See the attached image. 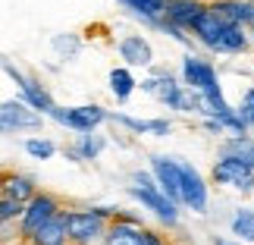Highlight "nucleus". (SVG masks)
I'll use <instances>...</instances> for the list:
<instances>
[{
  "label": "nucleus",
  "mask_w": 254,
  "mask_h": 245,
  "mask_svg": "<svg viewBox=\"0 0 254 245\" xmlns=\"http://www.w3.org/2000/svg\"><path fill=\"white\" fill-rule=\"evenodd\" d=\"M220 158H232V161H242V163L254 166V139H248L245 132H242V135H232V139L223 142Z\"/></svg>",
  "instance_id": "18"
},
{
  "label": "nucleus",
  "mask_w": 254,
  "mask_h": 245,
  "mask_svg": "<svg viewBox=\"0 0 254 245\" xmlns=\"http://www.w3.org/2000/svg\"><path fill=\"white\" fill-rule=\"evenodd\" d=\"M201 9H204L201 0H167L163 3V22L176 28H191V22L201 16Z\"/></svg>",
  "instance_id": "12"
},
{
  "label": "nucleus",
  "mask_w": 254,
  "mask_h": 245,
  "mask_svg": "<svg viewBox=\"0 0 254 245\" xmlns=\"http://www.w3.org/2000/svg\"><path fill=\"white\" fill-rule=\"evenodd\" d=\"M213 245H242V242H226V239H213Z\"/></svg>",
  "instance_id": "28"
},
{
  "label": "nucleus",
  "mask_w": 254,
  "mask_h": 245,
  "mask_svg": "<svg viewBox=\"0 0 254 245\" xmlns=\"http://www.w3.org/2000/svg\"><path fill=\"white\" fill-rule=\"evenodd\" d=\"M213 179L220 185H229V189L251 192L254 189V166L242 163V161H232V158H220L213 163Z\"/></svg>",
  "instance_id": "6"
},
{
  "label": "nucleus",
  "mask_w": 254,
  "mask_h": 245,
  "mask_svg": "<svg viewBox=\"0 0 254 245\" xmlns=\"http://www.w3.org/2000/svg\"><path fill=\"white\" fill-rule=\"evenodd\" d=\"M13 129H41V113L32 110L25 101H3L0 104V132Z\"/></svg>",
  "instance_id": "7"
},
{
  "label": "nucleus",
  "mask_w": 254,
  "mask_h": 245,
  "mask_svg": "<svg viewBox=\"0 0 254 245\" xmlns=\"http://www.w3.org/2000/svg\"><path fill=\"white\" fill-rule=\"evenodd\" d=\"M25 151L32 154L35 161H51L54 154H57V145L47 142V139H28V142H25Z\"/></svg>",
  "instance_id": "24"
},
{
  "label": "nucleus",
  "mask_w": 254,
  "mask_h": 245,
  "mask_svg": "<svg viewBox=\"0 0 254 245\" xmlns=\"http://www.w3.org/2000/svg\"><path fill=\"white\" fill-rule=\"evenodd\" d=\"M179 176H182V182H179L182 204H189L194 214H204V211H207V185H204L201 173L194 170L191 163H182L179 161Z\"/></svg>",
  "instance_id": "8"
},
{
  "label": "nucleus",
  "mask_w": 254,
  "mask_h": 245,
  "mask_svg": "<svg viewBox=\"0 0 254 245\" xmlns=\"http://www.w3.org/2000/svg\"><path fill=\"white\" fill-rule=\"evenodd\" d=\"M60 211H63V208H60V201H57L54 195H47V192H35L32 198L22 204V214H19V236L28 239L44 220H51L54 214H60Z\"/></svg>",
  "instance_id": "4"
},
{
  "label": "nucleus",
  "mask_w": 254,
  "mask_h": 245,
  "mask_svg": "<svg viewBox=\"0 0 254 245\" xmlns=\"http://www.w3.org/2000/svg\"><path fill=\"white\" fill-rule=\"evenodd\" d=\"M51 116H54L57 123L75 129V132H91L94 126H101L107 120V110H104V107H97V104H88V107H57L54 104Z\"/></svg>",
  "instance_id": "5"
},
{
  "label": "nucleus",
  "mask_w": 254,
  "mask_h": 245,
  "mask_svg": "<svg viewBox=\"0 0 254 245\" xmlns=\"http://www.w3.org/2000/svg\"><path fill=\"white\" fill-rule=\"evenodd\" d=\"M116 123L129 126L132 132H154V135H167L173 129L167 120H135V116H126V113H116Z\"/></svg>",
  "instance_id": "20"
},
{
  "label": "nucleus",
  "mask_w": 254,
  "mask_h": 245,
  "mask_svg": "<svg viewBox=\"0 0 254 245\" xmlns=\"http://www.w3.org/2000/svg\"><path fill=\"white\" fill-rule=\"evenodd\" d=\"M151 170H154V176H157L160 192L167 195V198H173L176 204H182V189H179V182H182V176H179V161H176V158H163V154H154V158H151Z\"/></svg>",
  "instance_id": "9"
},
{
  "label": "nucleus",
  "mask_w": 254,
  "mask_h": 245,
  "mask_svg": "<svg viewBox=\"0 0 254 245\" xmlns=\"http://www.w3.org/2000/svg\"><path fill=\"white\" fill-rule=\"evenodd\" d=\"M19 214H22V204H19V201L0 198V223H13Z\"/></svg>",
  "instance_id": "26"
},
{
  "label": "nucleus",
  "mask_w": 254,
  "mask_h": 245,
  "mask_svg": "<svg viewBox=\"0 0 254 245\" xmlns=\"http://www.w3.org/2000/svg\"><path fill=\"white\" fill-rule=\"evenodd\" d=\"M6 73L16 79V85H19V88H22V101L32 107V110H38V113H51V110H54V97L47 94V91H44V88L38 85L35 79H25V76H22V73H16L13 66H6Z\"/></svg>",
  "instance_id": "11"
},
{
  "label": "nucleus",
  "mask_w": 254,
  "mask_h": 245,
  "mask_svg": "<svg viewBox=\"0 0 254 245\" xmlns=\"http://www.w3.org/2000/svg\"><path fill=\"white\" fill-rule=\"evenodd\" d=\"M141 88L148 94H154V97H160L163 104H170V107H176V101H179V91H182V85L173 79V76H154V79H144L141 82Z\"/></svg>",
  "instance_id": "17"
},
{
  "label": "nucleus",
  "mask_w": 254,
  "mask_h": 245,
  "mask_svg": "<svg viewBox=\"0 0 254 245\" xmlns=\"http://www.w3.org/2000/svg\"><path fill=\"white\" fill-rule=\"evenodd\" d=\"M120 57L129 66H151L154 63V51L141 35H126L120 41Z\"/></svg>",
  "instance_id": "15"
},
{
  "label": "nucleus",
  "mask_w": 254,
  "mask_h": 245,
  "mask_svg": "<svg viewBox=\"0 0 254 245\" xmlns=\"http://www.w3.org/2000/svg\"><path fill=\"white\" fill-rule=\"evenodd\" d=\"M0 192H3V198H9V201L25 204L38 189H35V179H32V176H22V173H3V176H0Z\"/></svg>",
  "instance_id": "14"
},
{
  "label": "nucleus",
  "mask_w": 254,
  "mask_h": 245,
  "mask_svg": "<svg viewBox=\"0 0 254 245\" xmlns=\"http://www.w3.org/2000/svg\"><path fill=\"white\" fill-rule=\"evenodd\" d=\"M251 3H254V0H251Z\"/></svg>",
  "instance_id": "32"
},
{
  "label": "nucleus",
  "mask_w": 254,
  "mask_h": 245,
  "mask_svg": "<svg viewBox=\"0 0 254 245\" xmlns=\"http://www.w3.org/2000/svg\"><path fill=\"white\" fill-rule=\"evenodd\" d=\"M54 47H57V51H63V54H75V51H79V41H75V38L72 35H66V38H54Z\"/></svg>",
  "instance_id": "27"
},
{
  "label": "nucleus",
  "mask_w": 254,
  "mask_h": 245,
  "mask_svg": "<svg viewBox=\"0 0 254 245\" xmlns=\"http://www.w3.org/2000/svg\"><path fill=\"white\" fill-rule=\"evenodd\" d=\"M207 9L213 16H220L229 25H248L254 19V3L251 0H213L207 3Z\"/></svg>",
  "instance_id": "10"
},
{
  "label": "nucleus",
  "mask_w": 254,
  "mask_h": 245,
  "mask_svg": "<svg viewBox=\"0 0 254 245\" xmlns=\"http://www.w3.org/2000/svg\"><path fill=\"white\" fill-rule=\"evenodd\" d=\"M0 176H3V170H0Z\"/></svg>",
  "instance_id": "31"
},
{
  "label": "nucleus",
  "mask_w": 254,
  "mask_h": 245,
  "mask_svg": "<svg viewBox=\"0 0 254 245\" xmlns=\"http://www.w3.org/2000/svg\"><path fill=\"white\" fill-rule=\"evenodd\" d=\"M135 76L126 70V66H116V70L110 73V91L116 94V101H126V97H129L132 91H135Z\"/></svg>",
  "instance_id": "21"
},
{
  "label": "nucleus",
  "mask_w": 254,
  "mask_h": 245,
  "mask_svg": "<svg viewBox=\"0 0 254 245\" xmlns=\"http://www.w3.org/2000/svg\"><path fill=\"white\" fill-rule=\"evenodd\" d=\"M204 47H210L217 54H242V51H248V35L242 25H223Z\"/></svg>",
  "instance_id": "13"
},
{
  "label": "nucleus",
  "mask_w": 254,
  "mask_h": 245,
  "mask_svg": "<svg viewBox=\"0 0 254 245\" xmlns=\"http://www.w3.org/2000/svg\"><path fill=\"white\" fill-rule=\"evenodd\" d=\"M101 151H104V139H101V135L82 132V135H79V145H75V148H69L66 154H69L72 161H94Z\"/></svg>",
  "instance_id": "19"
},
{
  "label": "nucleus",
  "mask_w": 254,
  "mask_h": 245,
  "mask_svg": "<svg viewBox=\"0 0 254 245\" xmlns=\"http://www.w3.org/2000/svg\"><path fill=\"white\" fill-rule=\"evenodd\" d=\"M107 217H113L110 208H88V211H63V227L66 239L72 245H88L104 239L107 233Z\"/></svg>",
  "instance_id": "1"
},
{
  "label": "nucleus",
  "mask_w": 254,
  "mask_h": 245,
  "mask_svg": "<svg viewBox=\"0 0 254 245\" xmlns=\"http://www.w3.org/2000/svg\"><path fill=\"white\" fill-rule=\"evenodd\" d=\"M28 242H32V245H66V242H69V239H66V227H63V211L54 214L51 220H44L41 227L28 236Z\"/></svg>",
  "instance_id": "16"
},
{
  "label": "nucleus",
  "mask_w": 254,
  "mask_h": 245,
  "mask_svg": "<svg viewBox=\"0 0 254 245\" xmlns=\"http://www.w3.org/2000/svg\"><path fill=\"white\" fill-rule=\"evenodd\" d=\"M104 245H163V239L157 233L144 230L135 217H120L116 214V220L107 223Z\"/></svg>",
  "instance_id": "3"
},
{
  "label": "nucleus",
  "mask_w": 254,
  "mask_h": 245,
  "mask_svg": "<svg viewBox=\"0 0 254 245\" xmlns=\"http://www.w3.org/2000/svg\"><path fill=\"white\" fill-rule=\"evenodd\" d=\"M123 3L132 6L138 16L151 19V22H157V19L163 16V3H167V0H123Z\"/></svg>",
  "instance_id": "23"
},
{
  "label": "nucleus",
  "mask_w": 254,
  "mask_h": 245,
  "mask_svg": "<svg viewBox=\"0 0 254 245\" xmlns=\"http://www.w3.org/2000/svg\"><path fill=\"white\" fill-rule=\"evenodd\" d=\"M88 245H101V242H88Z\"/></svg>",
  "instance_id": "30"
},
{
  "label": "nucleus",
  "mask_w": 254,
  "mask_h": 245,
  "mask_svg": "<svg viewBox=\"0 0 254 245\" xmlns=\"http://www.w3.org/2000/svg\"><path fill=\"white\" fill-rule=\"evenodd\" d=\"M232 236H239V242H254V211L242 208L232 217Z\"/></svg>",
  "instance_id": "22"
},
{
  "label": "nucleus",
  "mask_w": 254,
  "mask_h": 245,
  "mask_svg": "<svg viewBox=\"0 0 254 245\" xmlns=\"http://www.w3.org/2000/svg\"><path fill=\"white\" fill-rule=\"evenodd\" d=\"M129 195H132V198H138L148 211H154L163 223H167V227H176V223H179V211H176V201L167 198V195L160 192V185H154V182H151V176L135 173V176H132V185H129Z\"/></svg>",
  "instance_id": "2"
},
{
  "label": "nucleus",
  "mask_w": 254,
  "mask_h": 245,
  "mask_svg": "<svg viewBox=\"0 0 254 245\" xmlns=\"http://www.w3.org/2000/svg\"><path fill=\"white\" fill-rule=\"evenodd\" d=\"M236 113L245 120L248 129H254V88H248V91H245V101H242V107H239Z\"/></svg>",
  "instance_id": "25"
},
{
  "label": "nucleus",
  "mask_w": 254,
  "mask_h": 245,
  "mask_svg": "<svg viewBox=\"0 0 254 245\" xmlns=\"http://www.w3.org/2000/svg\"><path fill=\"white\" fill-rule=\"evenodd\" d=\"M248 25H251V35H254V19H251V22H248Z\"/></svg>",
  "instance_id": "29"
}]
</instances>
